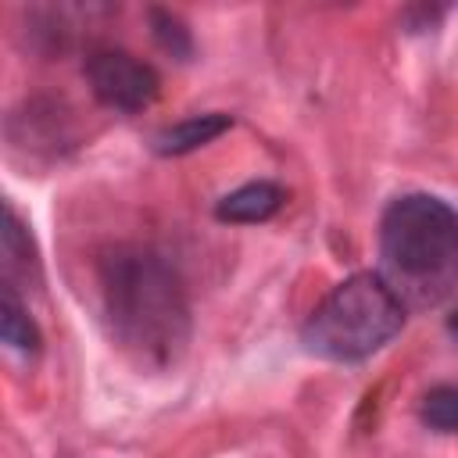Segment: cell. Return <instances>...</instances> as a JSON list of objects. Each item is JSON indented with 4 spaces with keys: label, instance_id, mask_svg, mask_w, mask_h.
Here are the masks:
<instances>
[{
    "label": "cell",
    "instance_id": "1",
    "mask_svg": "<svg viewBox=\"0 0 458 458\" xmlns=\"http://www.w3.org/2000/svg\"><path fill=\"white\" fill-rule=\"evenodd\" d=\"M97 279L114 344L147 369L175 365L190 340V304L179 272L147 247H114L100 258Z\"/></svg>",
    "mask_w": 458,
    "mask_h": 458
},
{
    "label": "cell",
    "instance_id": "6",
    "mask_svg": "<svg viewBox=\"0 0 458 458\" xmlns=\"http://www.w3.org/2000/svg\"><path fill=\"white\" fill-rule=\"evenodd\" d=\"M229 125H233V118L222 114V111L190 114V118H182V122L161 129V132L154 136V150H157L161 157H179V154H190V150H197V147L218 140L222 132H229Z\"/></svg>",
    "mask_w": 458,
    "mask_h": 458
},
{
    "label": "cell",
    "instance_id": "5",
    "mask_svg": "<svg viewBox=\"0 0 458 458\" xmlns=\"http://www.w3.org/2000/svg\"><path fill=\"white\" fill-rule=\"evenodd\" d=\"M283 190L268 179H258V182H243L236 186L233 193H225L218 204H215V218L218 222H233V225H258V222H268L279 208H283Z\"/></svg>",
    "mask_w": 458,
    "mask_h": 458
},
{
    "label": "cell",
    "instance_id": "10",
    "mask_svg": "<svg viewBox=\"0 0 458 458\" xmlns=\"http://www.w3.org/2000/svg\"><path fill=\"white\" fill-rule=\"evenodd\" d=\"M147 18H150V36L157 39V47H161L165 54H172L175 61H190V54H193V36H190L186 21H182L179 14H172V11H165V7H150Z\"/></svg>",
    "mask_w": 458,
    "mask_h": 458
},
{
    "label": "cell",
    "instance_id": "4",
    "mask_svg": "<svg viewBox=\"0 0 458 458\" xmlns=\"http://www.w3.org/2000/svg\"><path fill=\"white\" fill-rule=\"evenodd\" d=\"M86 79H89L93 97L104 107L122 111V114H136V111L150 107L161 93V75L147 61L132 57L129 50H97V54H89Z\"/></svg>",
    "mask_w": 458,
    "mask_h": 458
},
{
    "label": "cell",
    "instance_id": "8",
    "mask_svg": "<svg viewBox=\"0 0 458 458\" xmlns=\"http://www.w3.org/2000/svg\"><path fill=\"white\" fill-rule=\"evenodd\" d=\"M14 276L39 279V261H36V247H32V236L21 215L11 204H4V279L14 283Z\"/></svg>",
    "mask_w": 458,
    "mask_h": 458
},
{
    "label": "cell",
    "instance_id": "3",
    "mask_svg": "<svg viewBox=\"0 0 458 458\" xmlns=\"http://www.w3.org/2000/svg\"><path fill=\"white\" fill-rule=\"evenodd\" d=\"M404 326V304L379 272H358L329 290L308 315L301 344L326 361H365L386 347Z\"/></svg>",
    "mask_w": 458,
    "mask_h": 458
},
{
    "label": "cell",
    "instance_id": "7",
    "mask_svg": "<svg viewBox=\"0 0 458 458\" xmlns=\"http://www.w3.org/2000/svg\"><path fill=\"white\" fill-rule=\"evenodd\" d=\"M0 340L18 354L39 351V326L32 322L25 301L18 297V286L7 279L0 283Z\"/></svg>",
    "mask_w": 458,
    "mask_h": 458
},
{
    "label": "cell",
    "instance_id": "9",
    "mask_svg": "<svg viewBox=\"0 0 458 458\" xmlns=\"http://www.w3.org/2000/svg\"><path fill=\"white\" fill-rule=\"evenodd\" d=\"M419 419L437 433H458V383H440L426 390L419 404Z\"/></svg>",
    "mask_w": 458,
    "mask_h": 458
},
{
    "label": "cell",
    "instance_id": "2",
    "mask_svg": "<svg viewBox=\"0 0 458 458\" xmlns=\"http://www.w3.org/2000/svg\"><path fill=\"white\" fill-rule=\"evenodd\" d=\"M383 283L404 308H433L458 283V211L429 193L397 197L379 222Z\"/></svg>",
    "mask_w": 458,
    "mask_h": 458
}]
</instances>
